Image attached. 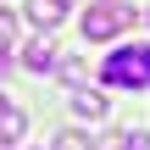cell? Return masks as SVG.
<instances>
[{"label":"cell","mask_w":150,"mask_h":150,"mask_svg":"<svg viewBox=\"0 0 150 150\" xmlns=\"http://www.w3.org/2000/svg\"><path fill=\"white\" fill-rule=\"evenodd\" d=\"M111 89H150V45H117L100 67Z\"/></svg>","instance_id":"cell-1"},{"label":"cell","mask_w":150,"mask_h":150,"mask_svg":"<svg viewBox=\"0 0 150 150\" xmlns=\"http://www.w3.org/2000/svg\"><path fill=\"white\" fill-rule=\"evenodd\" d=\"M134 28V6L128 0H100L83 11V39H117Z\"/></svg>","instance_id":"cell-2"},{"label":"cell","mask_w":150,"mask_h":150,"mask_svg":"<svg viewBox=\"0 0 150 150\" xmlns=\"http://www.w3.org/2000/svg\"><path fill=\"white\" fill-rule=\"evenodd\" d=\"M56 56H61V50H56V45H50V39L39 33V39H33V45L22 50V67H28V72H56V67H61Z\"/></svg>","instance_id":"cell-3"},{"label":"cell","mask_w":150,"mask_h":150,"mask_svg":"<svg viewBox=\"0 0 150 150\" xmlns=\"http://www.w3.org/2000/svg\"><path fill=\"white\" fill-rule=\"evenodd\" d=\"M72 111H78L83 122H106L111 100H106V89H78V95H72Z\"/></svg>","instance_id":"cell-4"},{"label":"cell","mask_w":150,"mask_h":150,"mask_svg":"<svg viewBox=\"0 0 150 150\" xmlns=\"http://www.w3.org/2000/svg\"><path fill=\"white\" fill-rule=\"evenodd\" d=\"M22 134H28V111L6 100V106H0V139H6V145H22Z\"/></svg>","instance_id":"cell-5"},{"label":"cell","mask_w":150,"mask_h":150,"mask_svg":"<svg viewBox=\"0 0 150 150\" xmlns=\"http://www.w3.org/2000/svg\"><path fill=\"white\" fill-rule=\"evenodd\" d=\"M28 17H33V22H39V28L50 33V28H56V22L67 17V0H28Z\"/></svg>","instance_id":"cell-6"},{"label":"cell","mask_w":150,"mask_h":150,"mask_svg":"<svg viewBox=\"0 0 150 150\" xmlns=\"http://www.w3.org/2000/svg\"><path fill=\"white\" fill-rule=\"evenodd\" d=\"M100 150H150V134L145 128H128V134H111Z\"/></svg>","instance_id":"cell-7"},{"label":"cell","mask_w":150,"mask_h":150,"mask_svg":"<svg viewBox=\"0 0 150 150\" xmlns=\"http://www.w3.org/2000/svg\"><path fill=\"white\" fill-rule=\"evenodd\" d=\"M56 150H89V139L78 128H67V134H56Z\"/></svg>","instance_id":"cell-8"},{"label":"cell","mask_w":150,"mask_h":150,"mask_svg":"<svg viewBox=\"0 0 150 150\" xmlns=\"http://www.w3.org/2000/svg\"><path fill=\"white\" fill-rule=\"evenodd\" d=\"M11 33H17V22H11V11H0V50H11Z\"/></svg>","instance_id":"cell-9"},{"label":"cell","mask_w":150,"mask_h":150,"mask_svg":"<svg viewBox=\"0 0 150 150\" xmlns=\"http://www.w3.org/2000/svg\"><path fill=\"white\" fill-rule=\"evenodd\" d=\"M0 150H11V145H6V139H0Z\"/></svg>","instance_id":"cell-10"},{"label":"cell","mask_w":150,"mask_h":150,"mask_svg":"<svg viewBox=\"0 0 150 150\" xmlns=\"http://www.w3.org/2000/svg\"><path fill=\"white\" fill-rule=\"evenodd\" d=\"M0 106H6V95H0Z\"/></svg>","instance_id":"cell-11"},{"label":"cell","mask_w":150,"mask_h":150,"mask_svg":"<svg viewBox=\"0 0 150 150\" xmlns=\"http://www.w3.org/2000/svg\"><path fill=\"white\" fill-rule=\"evenodd\" d=\"M145 17H150V6H145Z\"/></svg>","instance_id":"cell-12"}]
</instances>
